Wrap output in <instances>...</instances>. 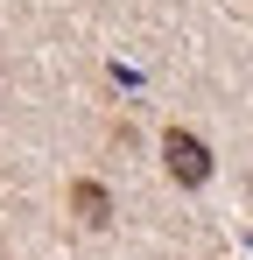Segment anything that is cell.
Masks as SVG:
<instances>
[{
    "label": "cell",
    "instance_id": "cell-1",
    "mask_svg": "<svg viewBox=\"0 0 253 260\" xmlns=\"http://www.w3.org/2000/svg\"><path fill=\"white\" fill-rule=\"evenodd\" d=\"M162 155H169V176L176 183H211V148L197 141V134H183V127H169V141H162Z\"/></svg>",
    "mask_w": 253,
    "mask_h": 260
},
{
    "label": "cell",
    "instance_id": "cell-2",
    "mask_svg": "<svg viewBox=\"0 0 253 260\" xmlns=\"http://www.w3.org/2000/svg\"><path fill=\"white\" fill-rule=\"evenodd\" d=\"M78 211H84V225H106V190L99 183H78Z\"/></svg>",
    "mask_w": 253,
    "mask_h": 260
}]
</instances>
